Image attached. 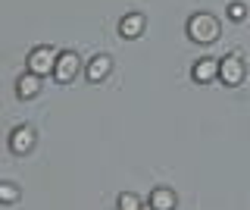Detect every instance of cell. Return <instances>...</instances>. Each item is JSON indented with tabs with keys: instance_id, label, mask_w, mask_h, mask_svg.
Returning a JSON list of instances; mask_svg holds the SVG:
<instances>
[{
	"instance_id": "2",
	"label": "cell",
	"mask_w": 250,
	"mask_h": 210,
	"mask_svg": "<svg viewBox=\"0 0 250 210\" xmlns=\"http://www.w3.org/2000/svg\"><path fill=\"white\" fill-rule=\"evenodd\" d=\"M57 60H60V50L50 47V44H38V47H31L28 53V72L35 75H50L53 69H57Z\"/></svg>"
},
{
	"instance_id": "11",
	"label": "cell",
	"mask_w": 250,
	"mask_h": 210,
	"mask_svg": "<svg viewBox=\"0 0 250 210\" xmlns=\"http://www.w3.org/2000/svg\"><path fill=\"white\" fill-rule=\"evenodd\" d=\"M116 207L119 210H141V198L135 191H122L119 198H116Z\"/></svg>"
},
{
	"instance_id": "8",
	"label": "cell",
	"mask_w": 250,
	"mask_h": 210,
	"mask_svg": "<svg viewBox=\"0 0 250 210\" xmlns=\"http://www.w3.org/2000/svg\"><path fill=\"white\" fill-rule=\"evenodd\" d=\"M38 94H41V75H35V72H22L19 79H16V97L31 100V97H38Z\"/></svg>"
},
{
	"instance_id": "12",
	"label": "cell",
	"mask_w": 250,
	"mask_h": 210,
	"mask_svg": "<svg viewBox=\"0 0 250 210\" xmlns=\"http://www.w3.org/2000/svg\"><path fill=\"white\" fill-rule=\"evenodd\" d=\"M225 13H229L231 22H244V19H247V6L241 3V0H231V3L225 6Z\"/></svg>"
},
{
	"instance_id": "7",
	"label": "cell",
	"mask_w": 250,
	"mask_h": 210,
	"mask_svg": "<svg viewBox=\"0 0 250 210\" xmlns=\"http://www.w3.org/2000/svg\"><path fill=\"white\" fill-rule=\"evenodd\" d=\"M191 79L194 82H213L219 79V57H200L191 66Z\"/></svg>"
},
{
	"instance_id": "4",
	"label": "cell",
	"mask_w": 250,
	"mask_h": 210,
	"mask_svg": "<svg viewBox=\"0 0 250 210\" xmlns=\"http://www.w3.org/2000/svg\"><path fill=\"white\" fill-rule=\"evenodd\" d=\"M78 69H82V60H78V53H75V50H60L57 69H53L57 82H72L75 75H78Z\"/></svg>"
},
{
	"instance_id": "10",
	"label": "cell",
	"mask_w": 250,
	"mask_h": 210,
	"mask_svg": "<svg viewBox=\"0 0 250 210\" xmlns=\"http://www.w3.org/2000/svg\"><path fill=\"white\" fill-rule=\"evenodd\" d=\"M147 19L141 16V13H125V16L119 19V35L122 38H138L141 32H144Z\"/></svg>"
},
{
	"instance_id": "1",
	"label": "cell",
	"mask_w": 250,
	"mask_h": 210,
	"mask_svg": "<svg viewBox=\"0 0 250 210\" xmlns=\"http://www.w3.org/2000/svg\"><path fill=\"white\" fill-rule=\"evenodd\" d=\"M188 38L197 44H213L219 38V19L213 13H194L188 19Z\"/></svg>"
},
{
	"instance_id": "6",
	"label": "cell",
	"mask_w": 250,
	"mask_h": 210,
	"mask_svg": "<svg viewBox=\"0 0 250 210\" xmlns=\"http://www.w3.org/2000/svg\"><path fill=\"white\" fill-rule=\"evenodd\" d=\"M109 72H113V60H109L106 53H97V57H91V60H88V66H84V79L94 82V85L104 82Z\"/></svg>"
},
{
	"instance_id": "13",
	"label": "cell",
	"mask_w": 250,
	"mask_h": 210,
	"mask_svg": "<svg viewBox=\"0 0 250 210\" xmlns=\"http://www.w3.org/2000/svg\"><path fill=\"white\" fill-rule=\"evenodd\" d=\"M0 198H3V204H13V201L19 198V188H16L13 182H3L0 185Z\"/></svg>"
},
{
	"instance_id": "9",
	"label": "cell",
	"mask_w": 250,
	"mask_h": 210,
	"mask_svg": "<svg viewBox=\"0 0 250 210\" xmlns=\"http://www.w3.org/2000/svg\"><path fill=\"white\" fill-rule=\"evenodd\" d=\"M178 207V198L175 191L166 188V185H156L150 191V210H175Z\"/></svg>"
},
{
	"instance_id": "5",
	"label": "cell",
	"mask_w": 250,
	"mask_h": 210,
	"mask_svg": "<svg viewBox=\"0 0 250 210\" xmlns=\"http://www.w3.org/2000/svg\"><path fill=\"white\" fill-rule=\"evenodd\" d=\"M31 147H35V129L31 126H16L10 132V151L22 157V154H28Z\"/></svg>"
},
{
	"instance_id": "3",
	"label": "cell",
	"mask_w": 250,
	"mask_h": 210,
	"mask_svg": "<svg viewBox=\"0 0 250 210\" xmlns=\"http://www.w3.org/2000/svg\"><path fill=\"white\" fill-rule=\"evenodd\" d=\"M244 75H247V66H244V60H241L238 53H229V57L219 60V79H222V85L238 88V85L244 82Z\"/></svg>"
}]
</instances>
